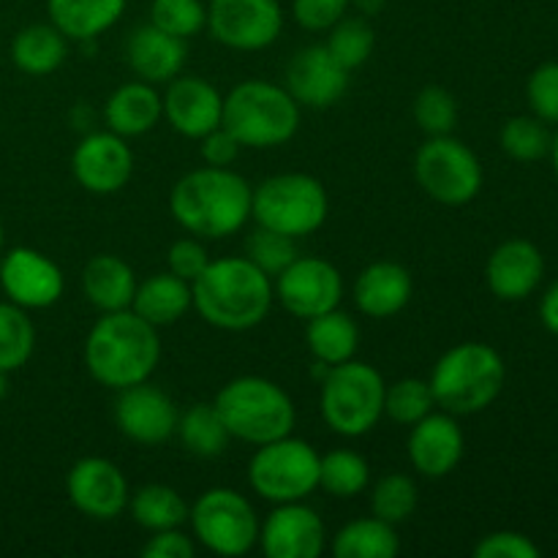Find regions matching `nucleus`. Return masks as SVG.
Instances as JSON below:
<instances>
[{
	"label": "nucleus",
	"instance_id": "f257e3e1",
	"mask_svg": "<svg viewBox=\"0 0 558 558\" xmlns=\"http://www.w3.org/2000/svg\"><path fill=\"white\" fill-rule=\"evenodd\" d=\"M254 185L232 167H199L174 183L172 218L199 240H227L251 221Z\"/></svg>",
	"mask_w": 558,
	"mask_h": 558
},
{
	"label": "nucleus",
	"instance_id": "f03ea898",
	"mask_svg": "<svg viewBox=\"0 0 558 558\" xmlns=\"http://www.w3.org/2000/svg\"><path fill=\"white\" fill-rule=\"evenodd\" d=\"M194 308L216 330L245 332L267 319L276 300L272 278L248 256L210 259L202 276L191 283Z\"/></svg>",
	"mask_w": 558,
	"mask_h": 558
},
{
	"label": "nucleus",
	"instance_id": "7ed1b4c3",
	"mask_svg": "<svg viewBox=\"0 0 558 558\" xmlns=\"http://www.w3.org/2000/svg\"><path fill=\"white\" fill-rule=\"evenodd\" d=\"M161 360L158 327L136 316L134 311H112L90 327L85 341L87 374L109 390L150 381Z\"/></svg>",
	"mask_w": 558,
	"mask_h": 558
},
{
	"label": "nucleus",
	"instance_id": "20e7f679",
	"mask_svg": "<svg viewBox=\"0 0 558 558\" xmlns=\"http://www.w3.org/2000/svg\"><path fill=\"white\" fill-rule=\"evenodd\" d=\"M505 379V360L494 347L463 341L436 360L428 385L441 412L463 417L485 412L501 396Z\"/></svg>",
	"mask_w": 558,
	"mask_h": 558
},
{
	"label": "nucleus",
	"instance_id": "39448f33",
	"mask_svg": "<svg viewBox=\"0 0 558 558\" xmlns=\"http://www.w3.org/2000/svg\"><path fill=\"white\" fill-rule=\"evenodd\" d=\"M221 125L243 147L270 150L294 140L300 131V104L276 82L245 80L223 96Z\"/></svg>",
	"mask_w": 558,
	"mask_h": 558
},
{
	"label": "nucleus",
	"instance_id": "423d86ee",
	"mask_svg": "<svg viewBox=\"0 0 558 558\" xmlns=\"http://www.w3.org/2000/svg\"><path fill=\"white\" fill-rule=\"evenodd\" d=\"M213 403L229 436L254 447L283 439L298 423L289 392L265 376H238L227 381Z\"/></svg>",
	"mask_w": 558,
	"mask_h": 558
},
{
	"label": "nucleus",
	"instance_id": "0eeeda50",
	"mask_svg": "<svg viewBox=\"0 0 558 558\" xmlns=\"http://www.w3.org/2000/svg\"><path fill=\"white\" fill-rule=\"evenodd\" d=\"M385 379L379 371L360 360H347L325 371L319 409L327 428L343 439L371 434L385 417Z\"/></svg>",
	"mask_w": 558,
	"mask_h": 558
},
{
	"label": "nucleus",
	"instance_id": "6e6552de",
	"mask_svg": "<svg viewBox=\"0 0 558 558\" xmlns=\"http://www.w3.org/2000/svg\"><path fill=\"white\" fill-rule=\"evenodd\" d=\"M330 213L325 185L303 172H283L262 180L251 199L256 227L272 229L287 238H308L319 232Z\"/></svg>",
	"mask_w": 558,
	"mask_h": 558
},
{
	"label": "nucleus",
	"instance_id": "1a4fd4ad",
	"mask_svg": "<svg viewBox=\"0 0 558 558\" xmlns=\"http://www.w3.org/2000/svg\"><path fill=\"white\" fill-rule=\"evenodd\" d=\"M248 485L270 505L305 501L319 488V452L292 434L259 445L248 463Z\"/></svg>",
	"mask_w": 558,
	"mask_h": 558
},
{
	"label": "nucleus",
	"instance_id": "9d476101",
	"mask_svg": "<svg viewBox=\"0 0 558 558\" xmlns=\"http://www.w3.org/2000/svg\"><path fill=\"white\" fill-rule=\"evenodd\" d=\"M191 532L205 550L240 558L259 545V518L254 505L234 488H210L189 510Z\"/></svg>",
	"mask_w": 558,
	"mask_h": 558
},
{
	"label": "nucleus",
	"instance_id": "9b49d317",
	"mask_svg": "<svg viewBox=\"0 0 558 558\" xmlns=\"http://www.w3.org/2000/svg\"><path fill=\"white\" fill-rule=\"evenodd\" d=\"M414 178L430 199L447 207L469 205L483 189L480 158L452 134L428 136L414 156Z\"/></svg>",
	"mask_w": 558,
	"mask_h": 558
},
{
	"label": "nucleus",
	"instance_id": "f8f14e48",
	"mask_svg": "<svg viewBox=\"0 0 558 558\" xmlns=\"http://www.w3.org/2000/svg\"><path fill=\"white\" fill-rule=\"evenodd\" d=\"M207 31L223 47L259 52L281 36L283 9L278 0H210Z\"/></svg>",
	"mask_w": 558,
	"mask_h": 558
},
{
	"label": "nucleus",
	"instance_id": "ddd939ff",
	"mask_svg": "<svg viewBox=\"0 0 558 558\" xmlns=\"http://www.w3.org/2000/svg\"><path fill=\"white\" fill-rule=\"evenodd\" d=\"M276 300L298 319H314L338 308L343 300V276L332 262L319 256H298L272 278Z\"/></svg>",
	"mask_w": 558,
	"mask_h": 558
},
{
	"label": "nucleus",
	"instance_id": "4468645a",
	"mask_svg": "<svg viewBox=\"0 0 558 558\" xmlns=\"http://www.w3.org/2000/svg\"><path fill=\"white\" fill-rule=\"evenodd\" d=\"M65 490H69L71 505L93 521H114L123 515L131 499L129 480L120 472L118 463L98 456L82 458L71 466Z\"/></svg>",
	"mask_w": 558,
	"mask_h": 558
},
{
	"label": "nucleus",
	"instance_id": "2eb2a0df",
	"mask_svg": "<svg viewBox=\"0 0 558 558\" xmlns=\"http://www.w3.org/2000/svg\"><path fill=\"white\" fill-rule=\"evenodd\" d=\"M71 172H74L76 183L90 194H118L134 174V153L125 145V136L109 129L96 131L74 147Z\"/></svg>",
	"mask_w": 558,
	"mask_h": 558
},
{
	"label": "nucleus",
	"instance_id": "dca6fc26",
	"mask_svg": "<svg viewBox=\"0 0 558 558\" xmlns=\"http://www.w3.org/2000/svg\"><path fill=\"white\" fill-rule=\"evenodd\" d=\"M63 270L41 251L20 245L0 259V289L20 308H49L63 298Z\"/></svg>",
	"mask_w": 558,
	"mask_h": 558
},
{
	"label": "nucleus",
	"instance_id": "f3484780",
	"mask_svg": "<svg viewBox=\"0 0 558 558\" xmlns=\"http://www.w3.org/2000/svg\"><path fill=\"white\" fill-rule=\"evenodd\" d=\"M259 548L267 558H319L327 548V529L314 507L287 501L259 523Z\"/></svg>",
	"mask_w": 558,
	"mask_h": 558
},
{
	"label": "nucleus",
	"instance_id": "a211bd4d",
	"mask_svg": "<svg viewBox=\"0 0 558 558\" xmlns=\"http://www.w3.org/2000/svg\"><path fill=\"white\" fill-rule=\"evenodd\" d=\"M178 407L172 398L156 385L125 387L118 390V401H114V425L125 439L136 441V445L156 447L163 445L178 430Z\"/></svg>",
	"mask_w": 558,
	"mask_h": 558
},
{
	"label": "nucleus",
	"instance_id": "6ab92c4d",
	"mask_svg": "<svg viewBox=\"0 0 558 558\" xmlns=\"http://www.w3.org/2000/svg\"><path fill=\"white\" fill-rule=\"evenodd\" d=\"M287 90L300 107H336L349 90V71L327 52L325 44H314L294 52L289 60Z\"/></svg>",
	"mask_w": 558,
	"mask_h": 558
},
{
	"label": "nucleus",
	"instance_id": "aec40b11",
	"mask_svg": "<svg viewBox=\"0 0 558 558\" xmlns=\"http://www.w3.org/2000/svg\"><path fill=\"white\" fill-rule=\"evenodd\" d=\"M463 450H466V439H463L456 414L430 412L409 428V461H412L414 472H420L423 477L441 480L456 472Z\"/></svg>",
	"mask_w": 558,
	"mask_h": 558
},
{
	"label": "nucleus",
	"instance_id": "412c9836",
	"mask_svg": "<svg viewBox=\"0 0 558 558\" xmlns=\"http://www.w3.org/2000/svg\"><path fill=\"white\" fill-rule=\"evenodd\" d=\"M161 96L163 118L178 134L202 140L221 125L223 96L205 76H174Z\"/></svg>",
	"mask_w": 558,
	"mask_h": 558
},
{
	"label": "nucleus",
	"instance_id": "4be33fe9",
	"mask_svg": "<svg viewBox=\"0 0 558 558\" xmlns=\"http://www.w3.org/2000/svg\"><path fill=\"white\" fill-rule=\"evenodd\" d=\"M543 272L545 259L537 245L529 240H507L488 256L485 281H488L494 298L505 300V303H518L539 287Z\"/></svg>",
	"mask_w": 558,
	"mask_h": 558
},
{
	"label": "nucleus",
	"instance_id": "5701e85b",
	"mask_svg": "<svg viewBox=\"0 0 558 558\" xmlns=\"http://www.w3.org/2000/svg\"><path fill=\"white\" fill-rule=\"evenodd\" d=\"M185 54H189L185 38L169 36L150 22L134 27L125 41V63L134 71L136 80L150 82V85H167L174 76H180Z\"/></svg>",
	"mask_w": 558,
	"mask_h": 558
},
{
	"label": "nucleus",
	"instance_id": "b1692460",
	"mask_svg": "<svg viewBox=\"0 0 558 558\" xmlns=\"http://www.w3.org/2000/svg\"><path fill=\"white\" fill-rule=\"evenodd\" d=\"M414 292L412 272L398 262H374L354 281V305L371 319L401 314Z\"/></svg>",
	"mask_w": 558,
	"mask_h": 558
},
{
	"label": "nucleus",
	"instance_id": "393cba45",
	"mask_svg": "<svg viewBox=\"0 0 558 558\" xmlns=\"http://www.w3.org/2000/svg\"><path fill=\"white\" fill-rule=\"evenodd\" d=\"M163 118L161 96H158L156 85L150 82H125L120 85L112 96L107 98V107H104V120H107V129L114 134L125 136H142L147 131L156 129Z\"/></svg>",
	"mask_w": 558,
	"mask_h": 558
},
{
	"label": "nucleus",
	"instance_id": "a878e982",
	"mask_svg": "<svg viewBox=\"0 0 558 558\" xmlns=\"http://www.w3.org/2000/svg\"><path fill=\"white\" fill-rule=\"evenodd\" d=\"M134 267L114 254H98L82 270V292L87 303L101 314L125 311L134 303L136 292Z\"/></svg>",
	"mask_w": 558,
	"mask_h": 558
},
{
	"label": "nucleus",
	"instance_id": "bb28decb",
	"mask_svg": "<svg viewBox=\"0 0 558 558\" xmlns=\"http://www.w3.org/2000/svg\"><path fill=\"white\" fill-rule=\"evenodd\" d=\"M191 308H194L191 283L169 270L156 272L147 281L136 283L134 303H131V311L158 330L180 322Z\"/></svg>",
	"mask_w": 558,
	"mask_h": 558
},
{
	"label": "nucleus",
	"instance_id": "cd10ccee",
	"mask_svg": "<svg viewBox=\"0 0 558 558\" xmlns=\"http://www.w3.org/2000/svg\"><path fill=\"white\" fill-rule=\"evenodd\" d=\"M129 0H47L49 22L69 41H93L123 16Z\"/></svg>",
	"mask_w": 558,
	"mask_h": 558
},
{
	"label": "nucleus",
	"instance_id": "c85d7f7f",
	"mask_svg": "<svg viewBox=\"0 0 558 558\" xmlns=\"http://www.w3.org/2000/svg\"><path fill=\"white\" fill-rule=\"evenodd\" d=\"M305 341H308L311 357L319 365H341L357 354L360 347V327L347 311L332 308L327 314L308 319V330H305Z\"/></svg>",
	"mask_w": 558,
	"mask_h": 558
},
{
	"label": "nucleus",
	"instance_id": "c756f323",
	"mask_svg": "<svg viewBox=\"0 0 558 558\" xmlns=\"http://www.w3.org/2000/svg\"><path fill=\"white\" fill-rule=\"evenodd\" d=\"M69 38L47 22V25H27L11 41V60L22 74L47 76L65 63Z\"/></svg>",
	"mask_w": 558,
	"mask_h": 558
},
{
	"label": "nucleus",
	"instance_id": "7c9ffc66",
	"mask_svg": "<svg viewBox=\"0 0 558 558\" xmlns=\"http://www.w3.org/2000/svg\"><path fill=\"white\" fill-rule=\"evenodd\" d=\"M330 550L336 558H396L401 554V537L381 518H357L338 529Z\"/></svg>",
	"mask_w": 558,
	"mask_h": 558
},
{
	"label": "nucleus",
	"instance_id": "2f4dec72",
	"mask_svg": "<svg viewBox=\"0 0 558 558\" xmlns=\"http://www.w3.org/2000/svg\"><path fill=\"white\" fill-rule=\"evenodd\" d=\"M131 518L136 521V526H142L145 532H163V529H178L189 521V501L178 494L174 488L161 483L142 485L140 490H134L129 499Z\"/></svg>",
	"mask_w": 558,
	"mask_h": 558
},
{
	"label": "nucleus",
	"instance_id": "473e14b6",
	"mask_svg": "<svg viewBox=\"0 0 558 558\" xmlns=\"http://www.w3.org/2000/svg\"><path fill=\"white\" fill-rule=\"evenodd\" d=\"M185 450L196 458H218L229 447V430L216 403H194L178 417V430Z\"/></svg>",
	"mask_w": 558,
	"mask_h": 558
},
{
	"label": "nucleus",
	"instance_id": "72a5a7b5",
	"mask_svg": "<svg viewBox=\"0 0 558 558\" xmlns=\"http://www.w3.org/2000/svg\"><path fill=\"white\" fill-rule=\"evenodd\" d=\"M371 483V466L360 452L330 450L319 456V488L336 499H354Z\"/></svg>",
	"mask_w": 558,
	"mask_h": 558
},
{
	"label": "nucleus",
	"instance_id": "f704fd0d",
	"mask_svg": "<svg viewBox=\"0 0 558 558\" xmlns=\"http://www.w3.org/2000/svg\"><path fill=\"white\" fill-rule=\"evenodd\" d=\"M36 349V327L25 308L9 303H0V371L14 374Z\"/></svg>",
	"mask_w": 558,
	"mask_h": 558
},
{
	"label": "nucleus",
	"instance_id": "c9c22d12",
	"mask_svg": "<svg viewBox=\"0 0 558 558\" xmlns=\"http://www.w3.org/2000/svg\"><path fill=\"white\" fill-rule=\"evenodd\" d=\"M330 36H327V52L343 65V69L352 74L354 69L368 63V58L374 54L376 36L374 27L365 16H343L341 22L330 27Z\"/></svg>",
	"mask_w": 558,
	"mask_h": 558
},
{
	"label": "nucleus",
	"instance_id": "e433bc0d",
	"mask_svg": "<svg viewBox=\"0 0 558 558\" xmlns=\"http://www.w3.org/2000/svg\"><path fill=\"white\" fill-rule=\"evenodd\" d=\"M501 150L512 158V161H523L532 163L539 161L550 153V136L548 123H543L539 118H529V114H518V118H510L505 123L499 134Z\"/></svg>",
	"mask_w": 558,
	"mask_h": 558
},
{
	"label": "nucleus",
	"instance_id": "4c0bfd02",
	"mask_svg": "<svg viewBox=\"0 0 558 558\" xmlns=\"http://www.w3.org/2000/svg\"><path fill=\"white\" fill-rule=\"evenodd\" d=\"M436 409L434 392H430L428 379H417V376H407L385 390V414L398 425L412 428L414 423L430 414Z\"/></svg>",
	"mask_w": 558,
	"mask_h": 558
},
{
	"label": "nucleus",
	"instance_id": "58836bf2",
	"mask_svg": "<svg viewBox=\"0 0 558 558\" xmlns=\"http://www.w3.org/2000/svg\"><path fill=\"white\" fill-rule=\"evenodd\" d=\"M417 499L420 494L414 480L409 477V474L392 472L385 474V477L374 485V490H371V512H374L376 518H381V521L398 526V523L409 521V518L414 515Z\"/></svg>",
	"mask_w": 558,
	"mask_h": 558
},
{
	"label": "nucleus",
	"instance_id": "ea45409f",
	"mask_svg": "<svg viewBox=\"0 0 558 558\" xmlns=\"http://www.w3.org/2000/svg\"><path fill=\"white\" fill-rule=\"evenodd\" d=\"M414 120L425 136L452 134L458 123V101L447 87L425 85L414 98Z\"/></svg>",
	"mask_w": 558,
	"mask_h": 558
},
{
	"label": "nucleus",
	"instance_id": "a19ab883",
	"mask_svg": "<svg viewBox=\"0 0 558 558\" xmlns=\"http://www.w3.org/2000/svg\"><path fill=\"white\" fill-rule=\"evenodd\" d=\"M150 25L189 41L207 27V5L202 0H153Z\"/></svg>",
	"mask_w": 558,
	"mask_h": 558
},
{
	"label": "nucleus",
	"instance_id": "79ce46f5",
	"mask_svg": "<svg viewBox=\"0 0 558 558\" xmlns=\"http://www.w3.org/2000/svg\"><path fill=\"white\" fill-rule=\"evenodd\" d=\"M245 256H248L262 272L276 278L278 272L287 270L300 254H298V245H294V238H287V234L281 232H272V229L256 227L254 232L248 234V240H245Z\"/></svg>",
	"mask_w": 558,
	"mask_h": 558
},
{
	"label": "nucleus",
	"instance_id": "37998d69",
	"mask_svg": "<svg viewBox=\"0 0 558 558\" xmlns=\"http://www.w3.org/2000/svg\"><path fill=\"white\" fill-rule=\"evenodd\" d=\"M526 96L534 118L543 123H558V63H543L532 71Z\"/></svg>",
	"mask_w": 558,
	"mask_h": 558
},
{
	"label": "nucleus",
	"instance_id": "c03bdc74",
	"mask_svg": "<svg viewBox=\"0 0 558 558\" xmlns=\"http://www.w3.org/2000/svg\"><path fill=\"white\" fill-rule=\"evenodd\" d=\"M352 0H292V20L303 31L325 33L347 16Z\"/></svg>",
	"mask_w": 558,
	"mask_h": 558
},
{
	"label": "nucleus",
	"instance_id": "a18cd8bd",
	"mask_svg": "<svg viewBox=\"0 0 558 558\" xmlns=\"http://www.w3.org/2000/svg\"><path fill=\"white\" fill-rule=\"evenodd\" d=\"M167 265L169 272H174V276L183 278V281L194 283L196 278L202 276V270L210 265V254H207L205 245L199 243V238L191 234V238L174 240V243L169 245Z\"/></svg>",
	"mask_w": 558,
	"mask_h": 558
},
{
	"label": "nucleus",
	"instance_id": "49530a36",
	"mask_svg": "<svg viewBox=\"0 0 558 558\" xmlns=\"http://www.w3.org/2000/svg\"><path fill=\"white\" fill-rule=\"evenodd\" d=\"M477 558H539V548L521 532H494L485 534L474 545Z\"/></svg>",
	"mask_w": 558,
	"mask_h": 558
},
{
	"label": "nucleus",
	"instance_id": "de8ad7c7",
	"mask_svg": "<svg viewBox=\"0 0 558 558\" xmlns=\"http://www.w3.org/2000/svg\"><path fill=\"white\" fill-rule=\"evenodd\" d=\"M142 556L147 558H194L196 543L183 529H163L153 532V537L142 545Z\"/></svg>",
	"mask_w": 558,
	"mask_h": 558
},
{
	"label": "nucleus",
	"instance_id": "09e8293b",
	"mask_svg": "<svg viewBox=\"0 0 558 558\" xmlns=\"http://www.w3.org/2000/svg\"><path fill=\"white\" fill-rule=\"evenodd\" d=\"M240 150H243V145L223 125H218V129H213L210 134H205L199 140L202 161L207 167H232L238 161Z\"/></svg>",
	"mask_w": 558,
	"mask_h": 558
},
{
	"label": "nucleus",
	"instance_id": "8fccbe9b",
	"mask_svg": "<svg viewBox=\"0 0 558 558\" xmlns=\"http://www.w3.org/2000/svg\"><path fill=\"white\" fill-rule=\"evenodd\" d=\"M539 319H543L545 330L558 336V281L545 292L543 303H539Z\"/></svg>",
	"mask_w": 558,
	"mask_h": 558
},
{
	"label": "nucleus",
	"instance_id": "3c124183",
	"mask_svg": "<svg viewBox=\"0 0 558 558\" xmlns=\"http://www.w3.org/2000/svg\"><path fill=\"white\" fill-rule=\"evenodd\" d=\"M352 5H357L363 14H376L381 9V0H352Z\"/></svg>",
	"mask_w": 558,
	"mask_h": 558
},
{
	"label": "nucleus",
	"instance_id": "603ef678",
	"mask_svg": "<svg viewBox=\"0 0 558 558\" xmlns=\"http://www.w3.org/2000/svg\"><path fill=\"white\" fill-rule=\"evenodd\" d=\"M9 396V374L5 371H0V401Z\"/></svg>",
	"mask_w": 558,
	"mask_h": 558
},
{
	"label": "nucleus",
	"instance_id": "864d4df0",
	"mask_svg": "<svg viewBox=\"0 0 558 558\" xmlns=\"http://www.w3.org/2000/svg\"><path fill=\"white\" fill-rule=\"evenodd\" d=\"M550 158H554V169H556V178H558V134L550 142Z\"/></svg>",
	"mask_w": 558,
	"mask_h": 558
},
{
	"label": "nucleus",
	"instance_id": "5fc2aeb1",
	"mask_svg": "<svg viewBox=\"0 0 558 558\" xmlns=\"http://www.w3.org/2000/svg\"><path fill=\"white\" fill-rule=\"evenodd\" d=\"M3 238H5V232H3V223H0V251H3Z\"/></svg>",
	"mask_w": 558,
	"mask_h": 558
}]
</instances>
